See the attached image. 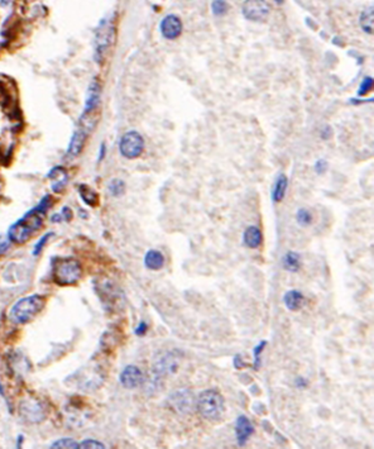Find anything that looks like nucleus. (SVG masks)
Here are the masks:
<instances>
[{
    "label": "nucleus",
    "instance_id": "nucleus-1",
    "mask_svg": "<svg viewBox=\"0 0 374 449\" xmlns=\"http://www.w3.org/2000/svg\"><path fill=\"white\" fill-rule=\"evenodd\" d=\"M196 408L204 419L210 420V422H217L221 419L224 410H225L224 397L216 390H205L198 395Z\"/></svg>",
    "mask_w": 374,
    "mask_h": 449
},
{
    "label": "nucleus",
    "instance_id": "nucleus-2",
    "mask_svg": "<svg viewBox=\"0 0 374 449\" xmlns=\"http://www.w3.org/2000/svg\"><path fill=\"white\" fill-rule=\"evenodd\" d=\"M42 215L41 212L33 209L32 212H28L20 221L14 223L10 226L8 233V237L11 242L22 244L27 242L34 231L38 230L42 226Z\"/></svg>",
    "mask_w": 374,
    "mask_h": 449
},
{
    "label": "nucleus",
    "instance_id": "nucleus-3",
    "mask_svg": "<svg viewBox=\"0 0 374 449\" xmlns=\"http://www.w3.org/2000/svg\"><path fill=\"white\" fill-rule=\"evenodd\" d=\"M44 306V298L41 295H32L23 298L14 304L10 309L9 318L17 324H24L33 319Z\"/></svg>",
    "mask_w": 374,
    "mask_h": 449
},
{
    "label": "nucleus",
    "instance_id": "nucleus-4",
    "mask_svg": "<svg viewBox=\"0 0 374 449\" xmlns=\"http://www.w3.org/2000/svg\"><path fill=\"white\" fill-rule=\"evenodd\" d=\"M81 277V266L76 259L62 258L53 265V278L58 285H74Z\"/></svg>",
    "mask_w": 374,
    "mask_h": 449
},
{
    "label": "nucleus",
    "instance_id": "nucleus-5",
    "mask_svg": "<svg viewBox=\"0 0 374 449\" xmlns=\"http://www.w3.org/2000/svg\"><path fill=\"white\" fill-rule=\"evenodd\" d=\"M143 137L138 132H135V130L127 132L121 137L120 143H119V151H120L121 156H124L125 158L133 160V158L139 157L142 152H143Z\"/></svg>",
    "mask_w": 374,
    "mask_h": 449
},
{
    "label": "nucleus",
    "instance_id": "nucleus-6",
    "mask_svg": "<svg viewBox=\"0 0 374 449\" xmlns=\"http://www.w3.org/2000/svg\"><path fill=\"white\" fill-rule=\"evenodd\" d=\"M271 6L266 0H245L243 3V15L252 22H262L270 15Z\"/></svg>",
    "mask_w": 374,
    "mask_h": 449
},
{
    "label": "nucleus",
    "instance_id": "nucleus-7",
    "mask_svg": "<svg viewBox=\"0 0 374 449\" xmlns=\"http://www.w3.org/2000/svg\"><path fill=\"white\" fill-rule=\"evenodd\" d=\"M143 372L140 371L139 367L134 366V364H129V366L125 367L120 372V376H119V381H120L121 386L128 390L137 389L138 386L143 383Z\"/></svg>",
    "mask_w": 374,
    "mask_h": 449
},
{
    "label": "nucleus",
    "instance_id": "nucleus-8",
    "mask_svg": "<svg viewBox=\"0 0 374 449\" xmlns=\"http://www.w3.org/2000/svg\"><path fill=\"white\" fill-rule=\"evenodd\" d=\"M161 33L166 39H176L182 33V22L177 15L170 14L161 22Z\"/></svg>",
    "mask_w": 374,
    "mask_h": 449
},
{
    "label": "nucleus",
    "instance_id": "nucleus-9",
    "mask_svg": "<svg viewBox=\"0 0 374 449\" xmlns=\"http://www.w3.org/2000/svg\"><path fill=\"white\" fill-rule=\"evenodd\" d=\"M254 425L248 419L245 415H239L237 418L235 423V437H237L238 446L244 447L247 442L249 441L252 436L254 434Z\"/></svg>",
    "mask_w": 374,
    "mask_h": 449
},
{
    "label": "nucleus",
    "instance_id": "nucleus-10",
    "mask_svg": "<svg viewBox=\"0 0 374 449\" xmlns=\"http://www.w3.org/2000/svg\"><path fill=\"white\" fill-rule=\"evenodd\" d=\"M19 411L23 418H25L28 422L39 423L44 418V411L42 409L41 404L32 401V400L23 402L22 405L19 406Z\"/></svg>",
    "mask_w": 374,
    "mask_h": 449
},
{
    "label": "nucleus",
    "instance_id": "nucleus-11",
    "mask_svg": "<svg viewBox=\"0 0 374 449\" xmlns=\"http://www.w3.org/2000/svg\"><path fill=\"white\" fill-rule=\"evenodd\" d=\"M89 132L86 129H84L83 127H80L79 129H76L74 132L71 137V141H70L69 148H67V154L71 156V157H76L83 151L84 146H85L86 138H88Z\"/></svg>",
    "mask_w": 374,
    "mask_h": 449
},
{
    "label": "nucleus",
    "instance_id": "nucleus-12",
    "mask_svg": "<svg viewBox=\"0 0 374 449\" xmlns=\"http://www.w3.org/2000/svg\"><path fill=\"white\" fill-rule=\"evenodd\" d=\"M262 242H263V234H262V230L257 225H249L245 228L244 233H243V243H244L245 247L251 249H257L258 247H261Z\"/></svg>",
    "mask_w": 374,
    "mask_h": 449
},
{
    "label": "nucleus",
    "instance_id": "nucleus-13",
    "mask_svg": "<svg viewBox=\"0 0 374 449\" xmlns=\"http://www.w3.org/2000/svg\"><path fill=\"white\" fill-rule=\"evenodd\" d=\"M100 98H101V86H100V84L96 80H94L88 89V95H86L85 102V113L96 111L97 105L100 103Z\"/></svg>",
    "mask_w": 374,
    "mask_h": 449
},
{
    "label": "nucleus",
    "instance_id": "nucleus-14",
    "mask_svg": "<svg viewBox=\"0 0 374 449\" xmlns=\"http://www.w3.org/2000/svg\"><path fill=\"white\" fill-rule=\"evenodd\" d=\"M305 295L298 290H289L283 295V304L289 312H298L305 305Z\"/></svg>",
    "mask_w": 374,
    "mask_h": 449
},
{
    "label": "nucleus",
    "instance_id": "nucleus-15",
    "mask_svg": "<svg viewBox=\"0 0 374 449\" xmlns=\"http://www.w3.org/2000/svg\"><path fill=\"white\" fill-rule=\"evenodd\" d=\"M48 179H51V181H52V190L56 191V193H60L66 186L67 181H69V175H67L65 168L55 167L48 174Z\"/></svg>",
    "mask_w": 374,
    "mask_h": 449
},
{
    "label": "nucleus",
    "instance_id": "nucleus-16",
    "mask_svg": "<svg viewBox=\"0 0 374 449\" xmlns=\"http://www.w3.org/2000/svg\"><path fill=\"white\" fill-rule=\"evenodd\" d=\"M144 266L151 271H160L165 266V256L157 249H149L144 256Z\"/></svg>",
    "mask_w": 374,
    "mask_h": 449
},
{
    "label": "nucleus",
    "instance_id": "nucleus-17",
    "mask_svg": "<svg viewBox=\"0 0 374 449\" xmlns=\"http://www.w3.org/2000/svg\"><path fill=\"white\" fill-rule=\"evenodd\" d=\"M287 188H288V179L284 174H280L276 179L275 185L272 188V201L273 203H280L286 196Z\"/></svg>",
    "mask_w": 374,
    "mask_h": 449
},
{
    "label": "nucleus",
    "instance_id": "nucleus-18",
    "mask_svg": "<svg viewBox=\"0 0 374 449\" xmlns=\"http://www.w3.org/2000/svg\"><path fill=\"white\" fill-rule=\"evenodd\" d=\"M282 266L286 271L288 272H297L301 268V256L297 252L289 251L284 254L283 259H282Z\"/></svg>",
    "mask_w": 374,
    "mask_h": 449
},
{
    "label": "nucleus",
    "instance_id": "nucleus-19",
    "mask_svg": "<svg viewBox=\"0 0 374 449\" xmlns=\"http://www.w3.org/2000/svg\"><path fill=\"white\" fill-rule=\"evenodd\" d=\"M79 191H80V196L85 204L90 205V207L97 205V203H99V196H97L96 191L94 190V189H91L88 185H80Z\"/></svg>",
    "mask_w": 374,
    "mask_h": 449
},
{
    "label": "nucleus",
    "instance_id": "nucleus-20",
    "mask_svg": "<svg viewBox=\"0 0 374 449\" xmlns=\"http://www.w3.org/2000/svg\"><path fill=\"white\" fill-rule=\"evenodd\" d=\"M361 27L366 33H373V8L366 9L361 15Z\"/></svg>",
    "mask_w": 374,
    "mask_h": 449
},
{
    "label": "nucleus",
    "instance_id": "nucleus-21",
    "mask_svg": "<svg viewBox=\"0 0 374 449\" xmlns=\"http://www.w3.org/2000/svg\"><path fill=\"white\" fill-rule=\"evenodd\" d=\"M107 189H109V193H110L111 195L115 196V198H118V196L123 195L124 191H125V184H124L123 180L114 179L110 181V184H109Z\"/></svg>",
    "mask_w": 374,
    "mask_h": 449
},
{
    "label": "nucleus",
    "instance_id": "nucleus-22",
    "mask_svg": "<svg viewBox=\"0 0 374 449\" xmlns=\"http://www.w3.org/2000/svg\"><path fill=\"white\" fill-rule=\"evenodd\" d=\"M312 219H314L312 218V214H311L307 209H305V208H301V209H298L297 213H296V221H297V223L300 224L301 226L310 225V224L312 223Z\"/></svg>",
    "mask_w": 374,
    "mask_h": 449
},
{
    "label": "nucleus",
    "instance_id": "nucleus-23",
    "mask_svg": "<svg viewBox=\"0 0 374 449\" xmlns=\"http://www.w3.org/2000/svg\"><path fill=\"white\" fill-rule=\"evenodd\" d=\"M266 345H267V340H261V342H259L253 349V354H254L253 368L256 369V371H258L259 367H261V355H262V352L266 349Z\"/></svg>",
    "mask_w": 374,
    "mask_h": 449
},
{
    "label": "nucleus",
    "instance_id": "nucleus-24",
    "mask_svg": "<svg viewBox=\"0 0 374 449\" xmlns=\"http://www.w3.org/2000/svg\"><path fill=\"white\" fill-rule=\"evenodd\" d=\"M211 9L215 15L220 17L228 11V4H226L225 0H214L211 4Z\"/></svg>",
    "mask_w": 374,
    "mask_h": 449
},
{
    "label": "nucleus",
    "instance_id": "nucleus-25",
    "mask_svg": "<svg viewBox=\"0 0 374 449\" xmlns=\"http://www.w3.org/2000/svg\"><path fill=\"white\" fill-rule=\"evenodd\" d=\"M51 448H67V449H75V448H80V444L77 443V442L72 441L70 438H64V439H60V441L55 442V443L51 446Z\"/></svg>",
    "mask_w": 374,
    "mask_h": 449
},
{
    "label": "nucleus",
    "instance_id": "nucleus-26",
    "mask_svg": "<svg viewBox=\"0 0 374 449\" xmlns=\"http://www.w3.org/2000/svg\"><path fill=\"white\" fill-rule=\"evenodd\" d=\"M372 89H373V77H369V76L364 77L363 81H362V84H361V86H359V89H358V95H359V97H364V95L368 94Z\"/></svg>",
    "mask_w": 374,
    "mask_h": 449
},
{
    "label": "nucleus",
    "instance_id": "nucleus-27",
    "mask_svg": "<svg viewBox=\"0 0 374 449\" xmlns=\"http://www.w3.org/2000/svg\"><path fill=\"white\" fill-rule=\"evenodd\" d=\"M80 448H85V449H104L105 446L101 443V442H97V441H91V439H88V441H84L80 443Z\"/></svg>",
    "mask_w": 374,
    "mask_h": 449
},
{
    "label": "nucleus",
    "instance_id": "nucleus-28",
    "mask_svg": "<svg viewBox=\"0 0 374 449\" xmlns=\"http://www.w3.org/2000/svg\"><path fill=\"white\" fill-rule=\"evenodd\" d=\"M51 237H52V233H47V234H44L43 237H42L41 239L38 240V243H37L36 247H34V251H33V254H34V256H37V254L41 253L42 248H43L44 244H46V242H47V240H48V239H50Z\"/></svg>",
    "mask_w": 374,
    "mask_h": 449
},
{
    "label": "nucleus",
    "instance_id": "nucleus-29",
    "mask_svg": "<svg viewBox=\"0 0 374 449\" xmlns=\"http://www.w3.org/2000/svg\"><path fill=\"white\" fill-rule=\"evenodd\" d=\"M327 167H329V165H327V162L325 160L316 161V163H315V166H314L315 172H316V174H319V175L325 174V172H326V170H327Z\"/></svg>",
    "mask_w": 374,
    "mask_h": 449
},
{
    "label": "nucleus",
    "instance_id": "nucleus-30",
    "mask_svg": "<svg viewBox=\"0 0 374 449\" xmlns=\"http://www.w3.org/2000/svg\"><path fill=\"white\" fill-rule=\"evenodd\" d=\"M147 331H148V325H147V323L140 322L139 324H138L137 328H135V334L139 337H142L147 333Z\"/></svg>",
    "mask_w": 374,
    "mask_h": 449
},
{
    "label": "nucleus",
    "instance_id": "nucleus-31",
    "mask_svg": "<svg viewBox=\"0 0 374 449\" xmlns=\"http://www.w3.org/2000/svg\"><path fill=\"white\" fill-rule=\"evenodd\" d=\"M245 366H247V364H245V362L242 359V355L237 354L235 357H234V367H235V368L242 369V368H244Z\"/></svg>",
    "mask_w": 374,
    "mask_h": 449
},
{
    "label": "nucleus",
    "instance_id": "nucleus-32",
    "mask_svg": "<svg viewBox=\"0 0 374 449\" xmlns=\"http://www.w3.org/2000/svg\"><path fill=\"white\" fill-rule=\"evenodd\" d=\"M296 386L300 387V389H305L306 386H307V381L303 377H297L296 378Z\"/></svg>",
    "mask_w": 374,
    "mask_h": 449
},
{
    "label": "nucleus",
    "instance_id": "nucleus-33",
    "mask_svg": "<svg viewBox=\"0 0 374 449\" xmlns=\"http://www.w3.org/2000/svg\"><path fill=\"white\" fill-rule=\"evenodd\" d=\"M105 151H106V146L104 143L100 146V153H99V161H101L105 156Z\"/></svg>",
    "mask_w": 374,
    "mask_h": 449
},
{
    "label": "nucleus",
    "instance_id": "nucleus-34",
    "mask_svg": "<svg viewBox=\"0 0 374 449\" xmlns=\"http://www.w3.org/2000/svg\"><path fill=\"white\" fill-rule=\"evenodd\" d=\"M51 219H52V222H55V223H58V222H61L62 219H64V217H62V214H56V215H53Z\"/></svg>",
    "mask_w": 374,
    "mask_h": 449
},
{
    "label": "nucleus",
    "instance_id": "nucleus-35",
    "mask_svg": "<svg viewBox=\"0 0 374 449\" xmlns=\"http://www.w3.org/2000/svg\"><path fill=\"white\" fill-rule=\"evenodd\" d=\"M275 1H276V3H280V4L283 3V0H275Z\"/></svg>",
    "mask_w": 374,
    "mask_h": 449
}]
</instances>
